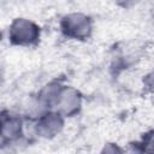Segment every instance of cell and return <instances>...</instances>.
Returning a JSON list of instances; mask_svg holds the SVG:
<instances>
[{"instance_id": "1", "label": "cell", "mask_w": 154, "mask_h": 154, "mask_svg": "<svg viewBox=\"0 0 154 154\" xmlns=\"http://www.w3.org/2000/svg\"><path fill=\"white\" fill-rule=\"evenodd\" d=\"M38 37V29L30 22L18 19L11 29V41L18 45H30Z\"/></svg>"}, {"instance_id": "2", "label": "cell", "mask_w": 154, "mask_h": 154, "mask_svg": "<svg viewBox=\"0 0 154 154\" xmlns=\"http://www.w3.org/2000/svg\"><path fill=\"white\" fill-rule=\"evenodd\" d=\"M61 26L65 35L77 38H83L88 36L90 31V22L87 17L82 14H71L69 17H65Z\"/></svg>"}, {"instance_id": "3", "label": "cell", "mask_w": 154, "mask_h": 154, "mask_svg": "<svg viewBox=\"0 0 154 154\" xmlns=\"http://www.w3.org/2000/svg\"><path fill=\"white\" fill-rule=\"evenodd\" d=\"M143 144H146V146H152V148H149L148 152H154V131H152L150 134H147V136L144 137Z\"/></svg>"}, {"instance_id": "4", "label": "cell", "mask_w": 154, "mask_h": 154, "mask_svg": "<svg viewBox=\"0 0 154 154\" xmlns=\"http://www.w3.org/2000/svg\"><path fill=\"white\" fill-rule=\"evenodd\" d=\"M147 82H148L149 87H153V89H154V73H153V76H148Z\"/></svg>"}]
</instances>
